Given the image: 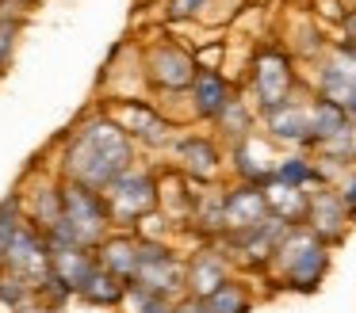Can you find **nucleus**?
I'll list each match as a JSON object with an SVG mask.
<instances>
[{"mask_svg": "<svg viewBox=\"0 0 356 313\" xmlns=\"http://www.w3.org/2000/svg\"><path fill=\"white\" fill-rule=\"evenodd\" d=\"M62 176H35L31 187L19 191V198H24V214L27 221H31L35 229H39L42 237H50L58 226H62Z\"/></svg>", "mask_w": 356, "mask_h": 313, "instance_id": "nucleus-11", "label": "nucleus"}, {"mask_svg": "<svg viewBox=\"0 0 356 313\" xmlns=\"http://www.w3.org/2000/svg\"><path fill=\"white\" fill-rule=\"evenodd\" d=\"M27 221L24 214V198H19V191H12V195L0 198V260H4V248H8V241L16 237V229Z\"/></svg>", "mask_w": 356, "mask_h": 313, "instance_id": "nucleus-26", "label": "nucleus"}, {"mask_svg": "<svg viewBox=\"0 0 356 313\" xmlns=\"http://www.w3.org/2000/svg\"><path fill=\"white\" fill-rule=\"evenodd\" d=\"M230 279V256L218 244H203L200 252H192V260L184 264V294L188 298H207L211 290H218Z\"/></svg>", "mask_w": 356, "mask_h": 313, "instance_id": "nucleus-12", "label": "nucleus"}, {"mask_svg": "<svg viewBox=\"0 0 356 313\" xmlns=\"http://www.w3.org/2000/svg\"><path fill=\"white\" fill-rule=\"evenodd\" d=\"M108 233H111V214H108V203H104V191L65 180L62 183V226L47 237L50 252L70 248V244L96 248Z\"/></svg>", "mask_w": 356, "mask_h": 313, "instance_id": "nucleus-2", "label": "nucleus"}, {"mask_svg": "<svg viewBox=\"0 0 356 313\" xmlns=\"http://www.w3.org/2000/svg\"><path fill=\"white\" fill-rule=\"evenodd\" d=\"M211 0H169V19H192L207 8Z\"/></svg>", "mask_w": 356, "mask_h": 313, "instance_id": "nucleus-28", "label": "nucleus"}, {"mask_svg": "<svg viewBox=\"0 0 356 313\" xmlns=\"http://www.w3.org/2000/svg\"><path fill=\"white\" fill-rule=\"evenodd\" d=\"M200 302H203V310H207V313H249V310H253L245 287H241V282H234V279H226L222 287L211 290L207 298H200Z\"/></svg>", "mask_w": 356, "mask_h": 313, "instance_id": "nucleus-23", "label": "nucleus"}, {"mask_svg": "<svg viewBox=\"0 0 356 313\" xmlns=\"http://www.w3.org/2000/svg\"><path fill=\"white\" fill-rule=\"evenodd\" d=\"M302 221H307V229L314 237H322L325 244L337 241V237L345 233V226H348V206H345V198H341V191H330V187L310 191L307 218Z\"/></svg>", "mask_w": 356, "mask_h": 313, "instance_id": "nucleus-14", "label": "nucleus"}, {"mask_svg": "<svg viewBox=\"0 0 356 313\" xmlns=\"http://www.w3.org/2000/svg\"><path fill=\"white\" fill-rule=\"evenodd\" d=\"M134 168V142L108 119V115H92V119L77 122L62 145V160H58V176L70 183H85V187L104 191L111 180Z\"/></svg>", "mask_w": 356, "mask_h": 313, "instance_id": "nucleus-1", "label": "nucleus"}, {"mask_svg": "<svg viewBox=\"0 0 356 313\" xmlns=\"http://www.w3.org/2000/svg\"><path fill=\"white\" fill-rule=\"evenodd\" d=\"M127 287H131V282L115 279L111 271H104V267L96 264L92 271H88V279L77 287V298L88 305H96V310H119L123 298H127Z\"/></svg>", "mask_w": 356, "mask_h": 313, "instance_id": "nucleus-18", "label": "nucleus"}, {"mask_svg": "<svg viewBox=\"0 0 356 313\" xmlns=\"http://www.w3.org/2000/svg\"><path fill=\"white\" fill-rule=\"evenodd\" d=\"M172 302L177 298H165V294H154V290H146V287H127V298H123V305L119 310H127V313H172Z\"/></svg>", "mask_w": 356, "mask_h": 313, "instance_id": "nucleus-25", "label": "nucleus"}, {"mask_svg": "<svg viewBox=\"0 0 356 313\" xmlns=\"http://www.w3.org/2000/svg\"><path fill=\"white\" fill-rule=\"evenodd\" d=\"M134 287H146L154 294L180 298L184 294V260L157 237L138 233V264H134Z\"/></svg>", "mask_w": 356, "mask_h": 313, "instance_id": "nucleus-6", "label": "nucleus"}, {"mask_svg": "<svg viewBox=\"0 0 356 313\" xmlns=\"http://www.w3.org/2000/svg\"><path fill=\"white\" fill-rule=\"evenodd\" d=\"M268 267H276L284 287L299 290V294H314L322 287L325 271H330V244L322 237H314L307 226H291L280 237Z\"/></svg>", "mask_w": 356, "mask_h": 313, "instance_id": "nucleus-3", "label": "nucleus"}, {"mask_svg": "<svg viewBox=\"0 0 356 313\" xmlns=\"http://www.w3.org/2000/svg\"><path fill=\"white\" fill-rule=\"evenodd\" d=\"M19 4H24V8H31V4H35V0H19Z\"/></svg>", "mask_w": 356, "mask_h": 313, "instance_id": "nucleus-30", "label": "nucleus"}, {"mask_svg": "<svg viewBox=\"0 0 356 313\" xmlns=\"http://www.w3.org/2000/svg\"><path fill=\"white\" fill-rule=\"evenodd\" d=\"M264 130H268L276 142H295L307 145L310 134V103H299V99H287V103L264 111Z\"/></svg>", "mask_w": 356, "mask_h": 313, "instance_id": "nucleus-17", "label": "nucleus"}, {"mask_svg": "<svg viewBox=\"0 0 356 313\" xmlns=\"http://www.w3.org/2000/svg\"><path fill=\"white\" fill-rule=\"evenodd\" d=\"M172 153H177V172L188 176V180H215L218 164H222V153L211 137L203 134H184V137H172Z\"/></svg>", "mask_w": 356, "mask_h": 313, "instance_id": "nucleus-13", "label": "nucleus"}, {"mask_svg": "<svg viewBox=\"0 0 356 313\" xmlns=\"http://www.w3.org/2000/svg\"><path fill=\"white\" fill-rule=\"evenodd\" d=\"M268 218H272V210H268V198H264V187L238 183L234 191L222 195V237L249 233V229L264 226Z\"/></svg>", "mask_w": 356, "mask_h": 313, "instance_id": "nucleus-10", "label": "nucleus"}, {"mask_svg": "<svg viewBox=\"0 0 356 313\" xmlns=\"http://www.w3.org/2000/svg\"><path fill=\"white\" fill-rule=\"evenodd\" d=\"M341 198H345L348 214H356V172H353V180L345 183V191H341Z\"/></svg>", "mask_w": 356, "mask_h": 313, "instance_id": "nucleus-29", "label": "nucleus"}, {"mask_svg": "<svg viewBox=\"0 0 356 313\" xmlns=\"http://www.w3.org/2000/svg\"><path fill=\"white\" fill-rule=\"evenodd\" d=\"M104 115L123 130L131 142H142L149 149H165L177 137V126L161 115V107L154 99H138V96H115L104 103Z\"/></svg>", "mask_w": 356, "mask_h": 313, "instance_id": "nucleus-5", "label": "nucleus"}, {"mask_svg": "<svg viewBox=\"0 0 356 313\" xmlns=\"http://www.w3.org/2000/svg\"><path fill=\"white\" fill-rule=\"evenodd\" d=\"M104 203L111 214V229L138 233L142 221L157 214V176H149L146 168H127L104 187Z\"/></svg>", "mask_w": 356, "mask_h": 313, "instance_id": "nucleus-4", "label": "nucleus"}, {"mask_svg": "<svg viewBox=\"0 0 356 313\" xmlns=\"http://www.w3.org/2000/svg\"><path fill=\"white\" fill-rule=\"evenodd\" d=\"M0 310H8V313L35 310V287H27L24 279H16V275L0 271Z\"/></svg>", "mask_w": 356, "mask_h": 313, "instance_id": "nucleus-24", "label": "nucleus"}, {"mask_svg": "<svg viewBox=\"0 0 356 313\" xmlns=\"http://www.w3.org/2000/svg\"><path fill=\"white\" fill-rule=\"evenodd\" d=\"M249 84H253V99L257 107L272 111V107L287 103L295 92V69H291V58L284 50H261L253 58V73H249Z\"/></svg>", "mask_w": 356, "mask_h": 313, "instance_id": "nucleus-9", "label": "nucleus"}, {"mask_svg": "<svg viewBox=\"0 0 356 313\" xmlns=\"http://www.w3.org/2000/svg\"><path fill=\"white\" fill-rule=\"evenodd\" d=\"M322 180V172H318L314 160L307 157H284L276 168H272V183H284V187H302L307 191L310 183Z\"/></svg>", "mask_w": 356, "mask_h": 313, "instance_id": "nucleus-22", "label": "nucleus"}, {"mask_svg": "<svg viewBox=\"0 0 356 313\" xmlns=\"http://www.w3.org/2000/svg\"><path fill=\"white\" fill-rule=\"evenodd\" d=\"M200 73L195 58L177 42H154L146 53H142V81L154 92H188Z\"/></svg>", "mask_w": 356, "mask_h": 313, "instance_id": "nucleus-7", "label": "nucleus"}, {"mask_svg": "<svg viewBox=\"0 0 356 313\" xmlns=\"http://www.w3.org/2000/svg\"><path fill=\"white\" fill-rule=\"evenodd\" d=\"M24 19H27V8L19 4V0H0V76L8 73L12 61H16Z\"/></svg>", "mask_w": 356, "mask_h": 313, "instance_id": "nucleus-21", "label": "nucleus"}, {"mask_svg": "<svg viewBox=\"0 0 356 313\" xmlns=\"http://www.w3.org/2000/svg\"><path fill=\"white\" fill-rule=\"evenodd\" d=\"M0 271L24 279L27 287H35V294H39V287L47 282V275H50V244L31 221H24V226L16 229V237L8 241L4 260H0Z\"/></svg>", "mask_w": 356, "mask_h": 313, "instance_id": "nucleus-8", "label": "nucleus"}, {"mask_svg": "<svg viewBox=\"0 0 356 313\" xmlns=\"http://www.w3.org/2000/svg\"><path fill=\"white\" fill-rule=\"evenodd\" d=\"M192 111H195V119H207V122H215L218 115L230 107V84H226V76L218 73V69H200L195 73V81H192Z\"/></svg>", "mask_w": 356, "mask_h": 313, "instance_id": "nucleus-16", "label": "nucleus"}, {"mask_svg": "<svg viewBox=\"0 0 356 313\" xmlns=\"http://www.w3.org/2000/svg\"><path fill=\"white\" fill-rule=\"evenodd\" d=\"M92 252H96V264H100L104 271H111L115 279H123V282L134 279V264H138V233L111 229Z\"/></svg>", "mask_w": 356, "mask_h": 313, "instance_id": "nucleus-15", "label": "nucleus"}, {"mask_svg": "<svg viewBox=\"0 0 356 313\" xmlns=\"http://www.w3.org/2000/svg\"><path fill=\"white\" fill-rule=\"evenodd\" d=\"M348 126H353V119H348L337 103H330V99L318 96L314 103H310V134H307V145L322 149V145H330L333 137L345 134Z\"/></svg>", "mask_w": 356, "mask_h": 313, "instance_id": "nucleus-19", "label": "nucleus"}, {"mask_svg": "<svg viewBox=\"0 0 356 313\" xmlns=\"http://www.w3.org/2000/svg\"><path fill=\"white\" fill-rule=\"evenodd\" d=\"M96 267V252L92 248H81V244H70V248H54L50 252V271L58 279H65L77 294V287L88 279V271Z\"/></svg>", "mask_w": 356, "mask_h": 313, "instance_id": "nucleus-20", "label": "nucleus"}, {"mask_svg": "<svg viewBox=\"0 0 356 313\" xmlns=\"http://www.w3.org/2000/svg\"><path fill=\"white\" fill-rule=\"evenodd\" d=\"M215 122L230 137H238V142H241V137H249V111H245V103H241V99H230V107H226Z\"/></svg>", "mask_w": 356, "mask_h": 313, "instance_id": "nucleus-27", "label": "nucleus"}]
</instances>
